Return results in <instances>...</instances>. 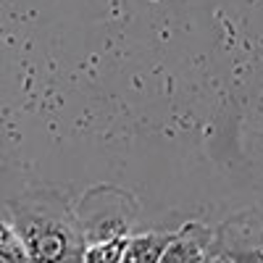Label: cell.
<instances>
[{
	"instance_id": "1",
	"label": "cell",
	"mask_w": 263,
	"mask_h": 263,
	"mask_svg": "<svg viewBox=\"0 0 263 263\" xmlns=\"http://www.w3.org/2000/svg\"><path fill=\"white\" fill-rule=\"evenodd\" d=\"M3 218L27 242L32 260H84L87 237L66 195L50 184H29L6 197Z\"/></svg>"
},
{
	"instance_id": "2",
	"label": "cell",
	"mask_w": 263,
	"mask_h": 263,
	"mask_svg": "<svg viewBox=\"0 0 263 263\" xmlns=\"http://www.w3.org/2000/svg\"><path fill=\"white\" fill-rule=\"evenodd\" d=\"M77 216L82 221L87 245H95V242H105V239H114V237L135 234L137 203H135V197L119 187L98 184L84 192V197L77 205Z\"/></svg>"
},
{
	"instance_id": "3",
	"label": "cell",
	"mask_w": 263,
	"mask_h": 263,
	"mask_svg": "<svg viewBox=\"0 0 263 263\" xmlns=\"http://www.w3.org/2000/svg\"><path fill=\"white\" fill-rule=\"evenodd\" d=\"M211 239L213 232L197 221L184 224L174 239L168 242L166 253L161 255V263H192V260H211Z\"/></svg>"
},
{
	"instance_id": "4",
	"label": "cell",
	"mask_w": 263,
	"mask_h": 263,
	"mask_svg": "<svg viewBox=\"0 0 263 263\" xmlns=\"http://www.w3.org/2000/svg\"><path fill=\"white\" fill-rule=\"evenodd\" d=\"M171 239H174V234H163V232L132 234L129 248L124 253V260L126 263H153V260H161V255L166 253Z\"/></svg>"
},
{
	"instance_id": "5",
	"label": "cell",
	"mask_w": 263,
	"mask_h": 263,
	"mask_svg": "<svg viewBox=\"0 0 263 263\" xmlns=\"http://www.w3.org/2000/svg\"><path fill=\"white\" fill-rule=\"evenodd\" d=\"M0 258L6 263H21V260H32L27 242L21 239V234L13 229L8 218L0 221Z\"/></svg>"
},
{
	"instance_id": "6",
	"label": "cell",
	"mask_w": 263,
	"mask_h": 263,
	"mask_svg": "<svg viewBox=\"0 0 263 263\" xmlns=\"http://www.w3.org/2000/svg\"><path fill=\"white\" fill-rule=\"evenodd\" d=\"M129 239L126 237H114V239H105V242H95V245H87L84 250V260L87 263H111V260H124V253L129 248Z\"/></svg>"
},
{
	"instance_id": "7",
	"label": "cell",
	"mask_w": 263,
	"mask_h": 263,
	"mask_svg": "<svg viewBox=\"0 0 263 263\" xmlns=\"http://www.w3.org/2000/svg\"><path fill=\"white\" fill-rule=\"evenodd\" d=\"M260 260H263V250H260Z\"/></svg>"
}]
</instances>
